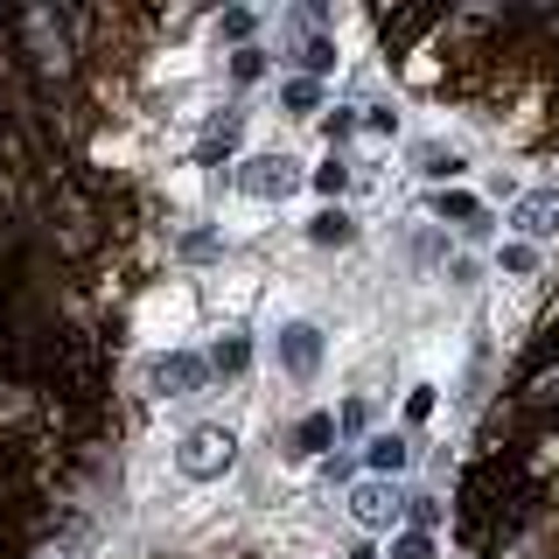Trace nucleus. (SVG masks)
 I'll use <instances>...</instances> for the list:
<instances>
[{"mask_svg": "<svg viewBox=\"0 0 559 559\" xmlns=\"http://www.w3.org/2000/svg\"><path fill=\"white\" fill-rule=\"evenodd\" d=\"M280 105H287L294 119H308L314 105H322V84H314V78H287V84H280Z\"/></svg>", "mask_w": 559, "mask_h": 559, "instance_id": "obj_16", "label": "nucleus"}, {"mask_svg": "<svg viewBox=\"0 0 559 559\" xmlns=\"http://www.w3.org/2000/svg\"><path fill=\"white\" fill-rule=\"evenodd\" d=\"M231 147H238V119H210V133H203V147H197V162H203V168H217Z\"/></svg>", "mask_w": 559, "mask_h": 559, "instance_id": "obj_13", "label": "nucleus"}, {"mask_svg": "<svg viewBox=\"0 0 559 559\" xmlns=\"http://www.w3.org/2000/svg\"><path fill=\"white\" fill-rule=\"evenodd\" d=\"M392 559H433V538H427V532H406V538H392Z\"/></svg>", "mask_w": 559, "mask_h": 559, "instance_id": "obj_22", "label": "nucleus"}, {"mask_svg": "<svg viewBox=\"0 0 559 559\" xmlns=\"http://www.w3.org/2000/svg\"><path fill=\"white\" fill-rule=\"evenodd\" d=\"M511 224L524 238H559V189H532V197H518V210H511Z\"/></svg>", "mask_w": 559, "mask_h": 559, "instance_id": "obj_6", "label": "nucleus"}, {"mask_svg": "<svg viewBox=\"0 0 559 559\" xmlns=\"http://www.w3.org/2000/svg\"><path fill=\"white\" fill-rule=\"evenodd\" d=\"M154 384H162L168 399H189L210 384V357H197V349H168V357H154Z\"/></svg>", "mask_w": 559, "mask_h": 559, "instance_id": "obj_4", "label": "nucleus"}, {"mask_svg": "<svg viewBox=\"0 0 559 559\" xmlns=\"http://www.w3.org/2000/svg\"><path fill=\"white\" fill-rule=\"evenodd\" d=\"M231 189L238 197H259V203H287L301 189V162L294 154H252V162H238Z\"/></svg>", "mask_w": 559, "mask_h": 559, "instance_id": "obj_2", "label": "nucleus"}, {"mask_svg": "<svg viewBox=\"0 0 559 559\" xmlns=\"http://www.w3.org/2000/svg\"><path fill=\"white\" fill-rule=\"evenodd\" d=\"M349 238H357V217H349L343 203H329V210L308 217V245H349Z\"/></svg>", "mask_w": 559, "mask_h": 559, "instance_id": "obj_11", "label": "nucleus"}, {"mask_svg": "<svg viewBox=\"0 0 559 559\" xmlns=\"http://www.w3.org/2000/svg\"><path fill=\"white\" fill-rule=\"evenodd\" d=\"M364 462H371L378 483H392V476H406L413 441H406V433H371V441H364Z\"/></svg>", "mask_w": 559, "mask_h": 559, "instance_id": "obj_10", "label": "nucleus"}, {"mask_svg": "<svg viewBox=\"0 0 559 559\" xmlns=\"http://www.w3.org/2000/svg\"><path fill=\"white\" fill-rule=\"evenodd\" d=\"M245 364H252V343H245V336H238V329H231V336H224L217 349H210V371H224V378H238V371H245Z\"/></svg>", "mask_w": 559, "mask_h": 559, "instance_id": "obj_14", "label": "nucleus"}, {"mask_svg": "<svg viewBox=\"0 0 559 559\" xmlns=\"http://www.w3.org/2000/svg\"><path fill=\"white\" fill-rule=\"evenodd\" d=\"M468 162L454 147H419V175H427V182H454V175H462Z\"/></svg>", "mask_w": 559, "mask_h": 559, "instance_id": "obj_17", "label": "nucleus"}, {"mask_svg": "<svg viewBox=\"0 0 559 559\" xmlns=\"http://www.w3.org/2000/svg\"><path fill=\"white\" fill-rule=\"evenodd\" d=\"M364 419H371V406L357 399V406H343V419H336V427H343V433H364Z\"/></svg>", "mask_w": 559, "mask_h": 559, "instance_id": "obj_26", "label": "nucleus"}, {"mask_svg": "<svg viewBox=\"0 0 559 559\" xmlns=\"http://www.w3.org/2000/svg\"><path fill=\"white\" fill-rule=\"evenodd\" d=\"M301 70H308V78H322V70H336V43H322V35H314V43L301 49Z\"/></svg>", "mask_w": 559, "mask_h": 559, "instance_id": "obj_20", "label": "nucleus"}, {"mask_svg": "<svg viewBox=\"0 0 559 559\" xmlns=\"http://www.w3.org/2000/svg\"><path fill=\"white\" fill-rule=\"evenodd\" d=\"M231 462H238V433H231V427H189V433H182V448H175V468H182L189 483L224 476Z\"/></svg>", "mask_w": 559, "mask_h": 559, "instance_id": "obj_1", "label": "nucleus"}, {"mask_svg": "<svg viewBox=\"0 0 559 559\" xmlns=\"http://www.w3.org/2000/svg\"><path fill=\"white\" fill-rule=\"evenodd\" d=\"M427 210H433V217H441V224H462L468 238H483V231H489L483 203L468 197V189H433V197H427Z\"/></svg>", "mask_w": 559, "mask_h": 559, "instance_id": "obj_9", "label": "nucleus"}, {"mask_svg": "<svg viewBox=\"0 0 559 559\" xmlns=\"http://www.w3.org/2000/svg\"><path fill=\"white\" fill-rule=\"evenodd\" d=\"M252 28H259V14H245V8L217 14V35H224V43H238V49H252Z\"/></svg>", "mask_w": 559, "mask_h": 559, "instance_id": "obj_18", "label": "nucleus"}, {"mask_svg": "<svg viewBox=\"0 0 559 559\" xmlns=\"http://www.w3.org/2000/svg\"><path fill=\"white\" fill-rule=\"evenodd\" d=\"M280 364H287L294 378H314V364H322V329H314V322H287V329H280Z\"/></svg>", "mask_w": 559, "mask_h": 559, "instance_id": "obj_7", "label": "nucleus"}, {"mask_svg": "<svg viewBox=\"0 0 559 559\" xmlns=\"http://www.w3.org/2000/svg\"><path fill=\"white\" fill-rule=\"evenodd\" d=\"M329 441H336V413H308L301 427H294V441H287V454H329Z\"/></svg>", "mask_w": 559, "mask_h": 559, "instance_id": "obj_12", "label": "nucleus"}, {"mask_svg": "<svg viewBox=\"0 0 559 559\" xmlns=\"http://www.w3.org/2000/svg\"><path fill=\"white\" fill-rule=\"evenodd\" d=\"M378 35L406 57L419 49V35H441V8H399V14H378Z\"/></svg>", "mask_w": 559, "mask_h": 559, "instance_id": "obj_5", "label": "nucleus"}, {"mask_svg": "<svg viewBox=\"0 0 559 559\" xmlns=\"http://www.w3.org/2000/svg\"><path fill=\"white\" fill-rule=\"evenodd\" d=\"M413 524H419V532H433V524H441V503H433V497H413Z\"/></svg>", "mask_w": 559, "mask_h": 559, "instance_id": "obj_24", "label": "nucleus"}, {"mask_svg": "<svg viewBox=\"0 0 559 559\" xmlns=\"http://www.w3.org/2000/svg\"><path fill=\"white\" fill-rule=\"evenodd\" d=\"M343 559H378V552H371V546H349V552H343Z\"/></svg>", "mask_w": 559, "mask_h": 559, "instance_id": "obj_27", "label": "nucleus"}, {"mask_svg": "<svg viewBox=\"0 0 559 559\" xmlns=\"http://www.w3.org/2000/svg\"><path fill=\"white\" fill-rule=\"evenodd\" d=\"M497 266H503V273H532V266H538V252L518 238V245H503V252H497Z\"/></svg>", "mask_w": 559, "mask_h": 559, "instance_id": "obj_21", "label": "nucleus"}, {"mask_svg": "<svg viewBox=\"0 0 559 559\" xmlns=\"http://www.w3.org/2000/svg\"><path fill=\"white\" fill-rule=\"evenodd\" d=\"M433 413V384H413L406 392V419H427Z\"/></svg>", "mask_w": 559, "mask_h": 559, "instance_id": "obj_23", "label": "nucleus"}, {"mask_svg": "<svg viewBox=\"0 0 559 559\" xmlns=\"http://www.w3.org/2000/svg\"><path fill=\"white\" fill-rule=\"evenodd\" d=\"M364 127H371V133H399V112H392V105H371V119H364Z\"/></svg>", "mask_w": 559, "mask_h": 559, "instance_id": "obj_25", "label": "nucleus"}, {"mask_svg": "<svg viewBox=\"0 0 559 559\" xmlns=\"http://www.w3.org/2000/svg\"><path fill=\"white\" fill-rule=\"evenodd\" d=\"M308 182H314V197H329V203H343V189H349V162H343V154H329V162H322V168H314V175H308Z\"/></svg>", "mask_w": 559, "mask_h": 559, "instance_id": "obj_15", "label": "nucleus"}, {"mask_svg": "<svg viewBox=\"0 0 559 559\" xmlns=\"http://www.w3.org/2000/svg\"><path fill=\"white\" fill-rule=\"evenodd\" d=\"M511 406L524 419H546V427H552V413H559V357H538L532 364V378L511 392Z\"/></svg>", "mask_w": 559, "mask_h": 559, "instance_id": "obj_3", "label": "nucleus"}, {"mask_svg": "<svg viewBox=\"0 0 559 559\" xmlns=\"http://www.w3.org/2000/svg\"><path fill=\"white\" fill-rule=\"evenodd\" d=\"M399 503H406V497H399L392 483H378V476L349 489V518H357V524H371V532H378V524H392V518H399Z\"/></svg>", "mask_w": 559, "mask_h": 559, "instance_id": "obj_8", "label": "nucleus"}, {"mask_svg": "<svg viewBox=\"0 0 559 559\" xmlns=\"http://www.w3.org/2000/svg\"><path fill=\"white\" fill-rule=\"evenodd\" d=\"M231 78L238 84H259V78H266V49H259V43L252 49H231Z\"/></svg>", "mask_w": 559, "mask_h": 559, "instance_id": "obj_19", "label": "nucleus"}]
</instances>
